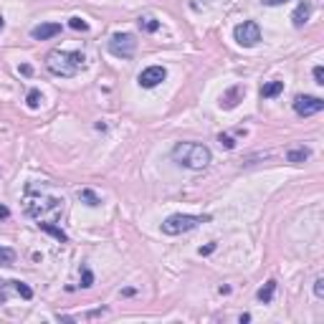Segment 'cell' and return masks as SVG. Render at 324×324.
Listing matches in <instances>:
<instances>
[{
  "label": "cell",
  "mask_w": 324,
  "mask_h": 324,
  "mask_svg": "<svg viewBox=\"0 0 324 324\" xmlns=\"http://www.w3.org/2000/svg\"><path fill=\"white\" fill-rule=\"evenodd\" d=\"M86 66V56L81 51H64V48H54L46 56V68L58 76V78H74L81 68Z\"/></svg>",
  "instance_id": "cell-1"
},
{
  "label": "cell",
  "mask_w": 324,
  "mask_h": 324,
  "mask_svg": "<svg viewBox=\"0 0 324 324\" xmlns=\"http://www.w3.org/2000/svg\"><path fill=\"white\" fill-rule=\"evenodd\" d=\"M26 213L30 218H36V223L40 220H51L56 223L58 216L64 213V198H48V195H33V190H28L26 195Z\"/></svg>",
  "instance_id": "cell-2"
},
{
  "label": "cell",
  "mask_w": 324,
  "mask_h": 324,
  "mask_svg": "<svg viewBox=\"0 0 324 324\" xmlns=\"http://www.w3.org/2000/svg\"><path fill=\"white\" fill-rule=\"evenodd\" d=\"M210 150L206 144H198V142H178L172 147V162H178L180 168L188 170H202L210 165Z\"/></svg>",
  "instance_id": "cell-3"
},
{
  "label": "cell",
  "mask_w": 324,
  "mask_h": 324,
  "mask_svg": "<svg viewBox=\"0 0 324 324\" xmlns=\"http://www.w3.org/2000/svg\"><path fill=\"white\" fill-rule=\"evenodd\" d=\"M210 216H190V213H175L170 218L162 220V233L165 236H180V233H188L192 228H198L200 223H208Z\"/></svg>",
  "instance_id": "cell-4"
},
{
  "label": "cell",
  "mask_w": 324,
  "mask_h": 324,
  "mask_svg": "<svg viewBox=\"0 0 324 324\" xmlns=\"http://www.w3.org/2000/svg\"><path fill=\"white\" fill-rule=\"evenodd\" d=\"M233 38L236 44L243 46V48H254L258 40H261V26L256 20H243L233 28Z\"/></svg>",
  "instance_id": "cell-5"
},
{
  "label": "cell",
  "mask_w": 324,
  "mask_h": 324,
  "mask_svg": "<svg viewBox=\"0 0 324 324\" xmlns=\"http://www.w3.org/2000/svg\"><path fill=\"white\" fill-rule=\"evenodd\" d=\"M137 51V38L132 33H114L109 38V54L116 58H132Z\"/></svg>",
  "instance_id": "cell-6"
},
{
  "label": "cell",
  "mask_w": 324,
  "mask_h": 324,
  "mask_svg": "<svg viewBox=\"0 0 324 324\" xmlns=\"http://www.w3.org/2000/svg\"><path fill=\"white\" fill-rule=\"evenodd\" d=\"M165 78H168V68H165V66H147V68L137 76V84H140L142 89H154V86H160Z\"/></svg>",
  "instance_id": "cell-7"
},
{
  "label": "cell",
  "mask_w": 324,
  "mask_h": 324,
  "mask_svg": "<svg viewBox=\"0 0 324 324\" xmlns=\"http://www.w3.org/2000/svg\"><path fill=\"white\" fill-rule=\"evenodd\" d=\"M324 109V99L319 96H309V94H299L294 99V112L299 116H312V114H319Z\"/></svg>",
  "instance_id": "cell-8"
},
{
  "label": "cell",
  "mask_w": 324,
  "mask_h": 324,
  "mask_svg": "<svg viewBox=\"0 0 324 324\" xmlns=\"http://www.w3.org/2000/svg\"><path fill=\"white\" fill-rule=\"evenodd\" d=\"M61 33V23H38L30 28V38L33 40H48L54 36Z\"/></svg>",
  "instance_id": "cell-9"
},
{
  "label": "cell",
  "mask_w": 324,
  "mask_h": 324,
  "mask_svg": "<svg viewBox=\"0 0 324 324\" xmlns=\"http://www.w3.org/2000/svg\"><path fill=\"white\" fill-rule=\"evenodd\" d=\"M243 96H246V86H240V84L230 86V89L220 96V109H236Z\"/></svg>",
  "instance_id": "cell-10"
},
{
  "label": "cell",
  "mask_w": 324,
  "mask_h": 324,
  "mask_svg": "<svg viewBox=\"0 0 324 324\" xmlns=\"http://www.w3.org/2000/svg\"><path fill=\"white\" fill-rule=\"evenodd\" d=\"M309 18H312V3L309 0H302L292 13V23H294V28H304Z\"/></svg>",
  "instance_id": "cell-11"
},
{
  "label": "cell",
  "mask_w": 324,
  "mask_h": 324,
  "mask_svg": "<svg viewBox=\"0 0 324 324\" xmlns=\"http://www.w3.org/2000/svg\"><path fill=\"white\" fill-rule=\"evenodd\" d=\"M309 157H312V152H309V147H304V144L286 150V162H292V165H302V162H306Z\"/></svg>",
  "instance_id": "cell-12"
},
{
  "label": "cell",
  "mask_w": 324,
  "mask_h": 324,
  "mask_svg": "<svg viewBox=\"0 0 324 324\" xmlns=\"http://www.w3.org/2000/svg\"><path fill=\"white\" fill-rule=\"evenodd\" d=\"M76 198L84 202V206H89V208H99V206H102V198H99L92 188H81V190L76 192Z\"/></svg>",
  "instance_id": "cell-13"
},
{
  "label": "cell",
  "mask_w": 324,
  "mask_h": 324,
  "mask_svg": "<svg viewBox=\"0 0 324 324\" xmlns=\"http://www.w3.org/2000/svg\"><path fill=\"white\" fill-rule=\"evenodd\" d=\"M274 294H276V278H268L264 286L258 289L256 299H258L261 304H271V302H274Z\"/></svg>",
  "instance_id": "cell-14"
},
{
  "label": "cell",
  "mask_w": 324,
  "mask_h": 324,
  "mask_svg": "<svg viewBox=\"0 0 324 324\" xmlns=\"http://www.w3.org/2000/svg\"><path fill=\"white\" fill-rule=\"evenodd\" d=\"M36 226H38L40 230L51 233V236H54V238H56L58 243H68V236H66V233H64V230H61V228H58L56 223H51V220H40V223H36Z\"/></svg>",
  "instance_id": "cell-15"
},
{
  "label": "cell",
  "mask_w": 324,
  "mask_h": 324,
  "mask_svg": "<svg viewBox=\"0 0 324 324\" xmlns=\"http://www.w3.org/2000/svg\"><path fill=\"white\" fill-rule=\"evenodd\" d=\"M284 92V81H266V84L261 86V99H274V96H278Z\"/></svg>",
  "instance_id": "cell-16"
},
{
  "label": "cell",
  "mask_w": 324,
  "mask_h": 324,
  "mask_svg": "<svg viewBox=\"0 0 324 324\" xmlns=\"http://www.w3.org/2000/svg\"><path fill=\"white\" fill-rule=\"evenodd\" d=\"M8 286H10V289H13V292H16L20 299H26V302H30V299H33V289L28 286L26 281H18V278H13V281H8Z\"/></svg>",
  "instance_id": "cell-17"
},
{
  "label": "cell",
  "mask_w": 324,
  "mask_h": 324,
  "mask_svg": "<svg viewBox=\"0 0 324 324\" xmlns=\"http://www.w3.org/2000/svg\"><path fill=\"white\" fill-rule=\"evenodd\" d=\"M140 28L144 30V33H157L160 30V20H154L152 16H140Z\"/></svg>",
  "instance_id": "cell-18"
},
{
  "label": "cell",
  "mask_w": 324,
  "mask_h": 324,
  "mask_svg": "<svg viewBox=\"0 0 324 324\" xmlns=\"http://www.w3.org/2000/svg\"><path fill=\"white\" fill-rule=\"evenodd\" d=\"M16 264V251L8 246H0V266H13Z\"/></svg>",
  "instance_id": "cell-19"
},
{
  "label": "cell",
  "mask_w": 324,
  "mask_h": 324,
  "mask_svg": "<svg viewBox=\"0 0 324 324\" xmlns=\"http://www.w3.org/2000/svg\"><path fill=\"white\" fill-rule=\"evenodd\" d=\"M40 102H44V94H40L38 89H30V92H28V96H26L28 109H38V106H40Z\"/></svg>",
  "instance_id": "cell-20"
},
{
  "label": "cell",
  "mask_w": 324,
  "mask_h": 324,
  "mask_svg": "<svg viewBox=\"0 0 324 324\" xmlns=\"http://www.w3.org/2000/svg\"><path fill=\"white\" fill-rule=\"evenodd\" d=\"M94 286V274L89 266H81V289H92Z\"/></svg>",
  "instance_id": "cell-21"
},
{
  "label": "cell",
  "mask_w": 324,
  "mask_h": 324,
  "mask_svg": "<svg viewBox=\"0 0 324 324\" xmlns=\"http://www.w3.org/2000/svg\"><path fill=\"white\" fill-rule=\"evenodd\" d=\"M68 28H71V30H78V33H86V30H89V23H86L84 18L74 16V18H68Z\"/></svg>",
  "instance_id": "cell-22"
},
{
  "label": "cell",
  "mask_w": 324,
  "mask_h": 324,
  "mask_svg": "<svg viewBox=\"0 0 324 324\" xmlns=\"http://www.w3.org/2000/svg\"><path fill=\"white\" fill-rule=\"evenodd\" d=\"M218 142H220V147H226V150H233V147H236V140H233L230 134H223V132L218 134Z\"/></svg>",
  "instance_id": "cell-23"
},
{
  "label": "cell",
  "mask_w": 324,
  "mask_h": 324,
  "mask_svg": "<svg viewBox=\"0 0 324 324\" xmlns=\"http://www.w3.org/2000/svg\"><path fill=\"white\" fill-rule=\"evenodd\" d=\"M314 84H319V86H324V66H314Z\"/></svg>",
  "instance_id": "cell-24"
},
{
  "label": "cell",
  "mask_w": 324,
  "mask_h": 324,
  "mask_svg": "<svg viewBox=\"0 0 324 324\" xmlns=\"http://www.w3.org/2000/svg\"><path fill=\"white\" fill-rule=\"evenodd\" d=\"M314 296H316V299H324V278H322V276L314 281Z\"/></svg>",
  "instance_id": "cell-25"
},
{
  "label": "cell",
  "mask_w": 324,
  "mask_h": 324,
  "mask_svg": "<svg viewBox=\"0 0 324 324\" xmlns=\"http://www.w3.org/2000/svg\"><path fill=\"white\" fill-rule=\"evenodd\" d=\"M213 251H216V243H208V246H200V248H198L200 256H210Z\"/></svg>",
  "instance_id": "cell-26"
},
{
  "label": "cell",
  "mask_w": 324,
  "mask_h": 324,
  "mask_svg": "<svg viewBox=\"0 0 324 324\" xmlns=\"http://www.w3.org/2000/svg\"><path fill=\"white\" fill-rule=\"evenodd\" d=\"M264 6H268V8H276V6H284V3H289V0H261Z\"/></svg>",
  "instance_id": "cell-27"
},
{
  "label": "cell",
  "mask_w": 324,
  "mask_h": 324,
  "mask_svg": "<svg viewBox=\"0 0 324 324\" xmlns=\"http://www.w3.org/2000/svg\"><path fill=\"white\" fill-rule=\"evenodd\" d=\"M102 314H106V309H94V312L86 314V319H94V316H102Z\"/></svg>",
  "instance_id": "cell-28"
},
{
  "label": "cell",
  "mask_w": 324,
  "mask_h": 324,
  "mask_svg": "<svg viewBox=\"0 0 324 324\" xmlns=\"http://www.w3.org/2000/svg\"><path fill=\"white\" fill-rule=\"evenodd\" d=\"M18 71H20V74H23V76H30V74H33V68H30V66H28V64H23V66H20V68H18Z\"/></svg>",
  "instance_id": "cell-29"
},
{
  "label": "cell",
  "mask_w": 324,
  "mask_h": 324,
  "mask_svg": "<svg viewBox=\"0 0 324 324\" xmlns=\"http://www.w3.org/2000/svg\"><path fill=\"white\" fill-rule=\"evenodd\" d=\"M137 294V289H132V286H127V289H122V296H134Z\"/></svg>",
  "instance_id": "cell-30"
},
{
  "label": "cell",
  "mask_w": 324,
  "mask_h": 324,
  "mask_svg": "<svg viewBox=\"0 0 324 324\" xmlns=\"http://www.w3.org/2000/svg\"><path fill=\"white\" fill-rule=\"evenodd\" d=\"M238 322H240V324H246V322H251V314H240V316H238Z\"/></svg>",
  "instance_id": "cell-31"
},
{
  "label": "cell",
  "mask_w": 324,
  "mask_h": 324,
  "mask_svg": "<svg viewBox=\"0 0 324 324\" xmlns=\"http://www.w3.org/2000/svg\"><path fill=\"white\" fill-rule=\"evenodd\" d=\"M10 213H8V208H0V218H8Z\"/></svg>",
  "instance_id": "cell-32"
},
{
  "label": "cell",
  "mask_w": 324,
  "mask_h": 324,
  "mask_svg": "<svg viewBox=\"0 0 324 324\" xmlns=\"http://www.w3.org/2000/svg\"><path fill=\"white\" fill-rule=\"evenodd\" d=\"M3 28H6V18L0 16V33H3Z\"/></svg>",
  "instance_id": "cell-33"
}]
</instances>
